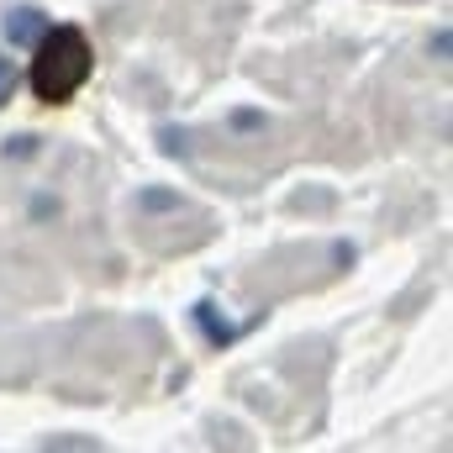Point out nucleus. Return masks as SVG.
<instances>
[{
	"instance_id": "1",
	"label": "nucleus",
	"mask_w": 453,
	"mask_h": 453,
	"mask_svg": "<svg viewBox=\"0 0 453 453\" xmlns=\"http://www.w3.org/2000/svg\"><path fill=\"white\" fill-rule=\"evenodd\" d=\"M32 53H37L32 58V90L48 106L74 101V90L90 80V42H85L80 27H48Z\"/></svg>"
},
{
	"instance_id": "2",
	"label": "nucleus",
	"mask_w": 453,
	"mask_h": 453,
	"mask_svg": "<svg viewBox=\"0 0 453 453\" xmlns=\"http://www.w3.org/2000/svg\"><path fill=\"white\" fill-rule=\"evenodd\" d=\"M48 27H53V16H42L37 5H11V11H5V21H0L5 42H11V48H27V53L42 42V32H48Z\"/></svg>"
},
{
	"instance_id": "3",
	"label": "nucleus",
	"mask_w": 453,
	"mask_h": 453,
	"mask_svg": "<svg viewBox=\"0 0 453 453\" xmlns=\"http://www.w3.org/2000/svg\"><path fill=\"white\" fill-rule=\"evenodd\" d=\"M11 96H16V69L11 58H0V106H11Z\"/></svg>"
},
{
	"instance_id": "4",
	"label": "nucleus",
	"mask_w": 453,
	"mask_h": 453,
	"mask_svg": "<svg viewBox=\"0 0 453 453\" xmlns=\"http://www.w3.org/2000/svg\"><path fill=\"white\" fill-rule=\"evenodd\" d=\"M433 53H438V64H449V32H438V37H433Z\"/></svg>"
}]
</instances>
